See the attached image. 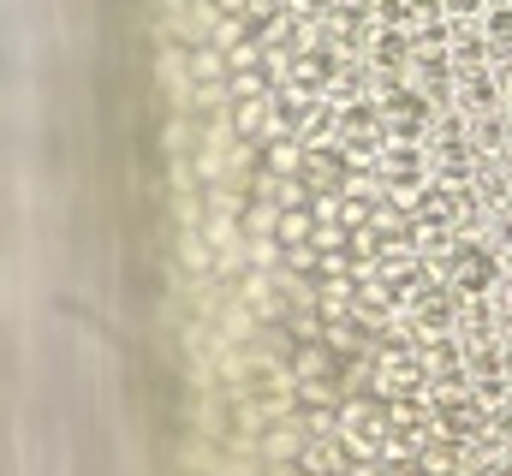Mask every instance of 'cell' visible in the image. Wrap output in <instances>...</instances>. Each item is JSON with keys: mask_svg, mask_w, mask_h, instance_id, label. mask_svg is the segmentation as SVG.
<instances>
[{"mask_svg": "<svg viewBox=\"0 0 512 476\" xmlns=\"http://www.w3.org/2000/svg\"><path fill=\"white\" fill-rule=\"evenodd\" d=\"M340 143H387V119H382V102L376 96L340 108Z\"/></svg>", "mask_w": 512, "mask_h": 476, "instance_id": "obj_1", "label": "cell"}, {"mask_svg": "<svg viewBox=\"0 0 512 476\" xmlns=\"http://www.w3.org/2000/svg\"><path fill=\"white\" fill-rule=\"evenodd\" d=\"M262 167H268L274 179H304V173H310V149H304L298 137L274 131V137H262Z\"/></svg>", "mask_w": 512, "mask_h": 476, "instance_id": "obj_2", "label": "cell"}, {"mask_svg": "<svg viewBox=\"0 0 512 476\" xmlns=\"http://www.w3.org/2000/svg\"><path fill=\"white\" fill-rule=\"evenodd\" d=\"M453 72H483L495 60V42L483 36V24H453V48H447Z\"/></svg>", "mask_w": 512, "mask_h": 476, "instance_id": "obj_3", "label": "cell"}, {"mask_svg": "<svg viewBox=\"0 0 512 476\" xmlns=\"http://www.w3.org/2000/svg\"><path fill=\"white\" fill-rule=\"evenodd\" d=\"M459 108H465L471 119L507 108V96H501V84H495V72H489V66H483V72H459Z\"/></svg>", "mask_w": 512, "mask_h": 476, "instance_id": "obj_4", "label": "cell"}, {"mask_svg": "<svg viewBox=\"0 0 512 476\" xmlns=\"http://www.w3.org/2000/svg\"><path fill=\"white\" fill-rule=\"evenodd\" d=\"M227 125H233L239 143H262V137H268V96H245V102H233V108H227Z\"/></svg>", "mask_w": 512, "mask_h": 476, "instance_id": "obj_5", "label": "cell"}, {"mask_svg": "<svg viewBox=\"0 0 512 476\" xmlns=\"http://www.w3.org/2000/svg\"><path fill=\"white\" fill-rule=\"evenodd\" d=\"M185 78H191V84H227V54L209 48V42L185 48Z\"/></svg>", "mask_w": 512, "mask_h": 476, "instance_id": "obj_6", "label": "cell"}, {"mask_svg": "<svg viewBox=\"0 0 512 476\" xmlns=\"http://www.w3.org/2000/svg\"><path fill=\"white\" fill-rule=\"evenodd\" d=\"M447 48H453V24L441 12H429V18L411 24V54H447Z\"/></svg>", "mask_w": 512, "mask_h": 476, "instance_id": "obj_7", "label": "cell"}, {"mask_svg": "<svg viewBox=\"0 0 512 476\" xmlns=\"http://www.w3.org/2000/svg\"><path fill=\"white\" fill-rule=\"evenodd\" d=\"M274 238H280V244H310V238H316V215H310V209H280Z\"/></svg>", "mask_w": 512, "mask_h": 476, "instance_id": "obj_8", "label": "cell"}, {"mask_svg": "<svg viewBox=\"0 0 512 476\" xmlns=\"http://www.w3.org/2000/svg\"><path fill=\"white\" fill-rule=\"evenodd\" d=\"M483 36L495 42V54H512V0H495L483 12Z\"/></svg>", "mask_w": 512, "mask_h": 476, "instance_id": "obj_9", "label": "cell"}, {"mask_svg": "<svg viewBox=\"0 0 512 476\" xmlns=\"http://www.w3.org/2000/svg\"><path fill=\"white\" fill-rule=\"evenodd\" d=\"M245 250H251V268L262 274H280V262H286V244L268 233V238H245Z\"/></svg>", "mask_w": 512, "mask_h": 476, "instance_id": "obj_10", "label": "cell"}, {"mask_svg": "<svg viewBox=\"0 0 512 476\" xmlns=\"http://www.w3.org/2000/svg\"><path fill=\"white\" fill-rule=\"evenodd\" d=\"M441 12H447V24H483L489 0H441Z\"/></svg>", "mask_w": 512, "mask_h": 476, "instance_id": "obj_11", "label": "cell"}, {"mask_svg": "<svg viewBox=\"0 0 512 476\" xmlns=\"http://www.w3.org/2000/svg\"><path fill=\"white\" fill-rule=\"evenodd\" d=\"M507 119H512V96H507Z\"/></svg>", "mask_w": 512, "mask_h": 476, "instance_id": "obj_12", "label": "cell"}, {"mask_svg": "<svg viewBox=\"0 0 512 476\" xmlns=\"http://www.w3.org/2000/svg\"><path fill=\"white\" fill-rule=\"evenodd\" d=\"M507 161H512V149H507Z\"/></svg>", "mask_w": 512, "mask_h": 476, "instance_id": "obj_13", "label": "cell"}, {"mask_svg": "<svg viewBox=\"0 0 512 476\" xmlns=\"http://www.w3.org/2000/svg\"><path fill=\"white\" fill-rule=\"evenodd\" d=\"M489 6H495V0H489Z\"/></svg>", "mask_w": 512, "mask_h": 476, "instance_id": "obj_14", "label": "cell"}]
</instances>
